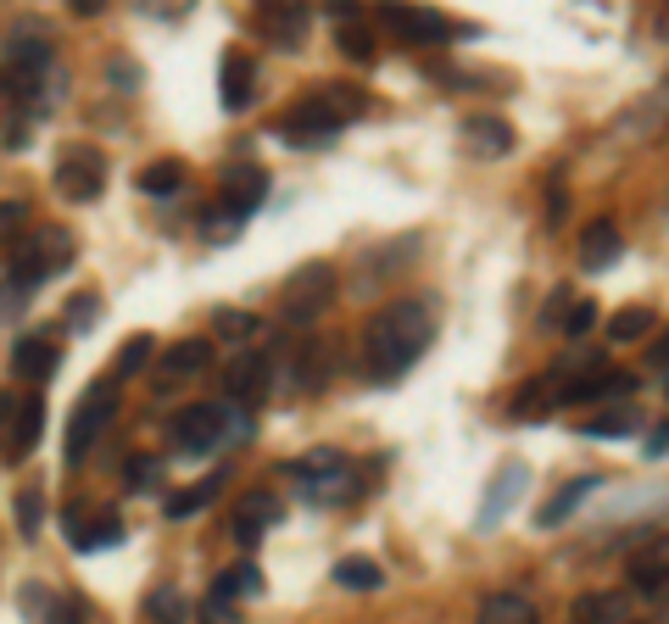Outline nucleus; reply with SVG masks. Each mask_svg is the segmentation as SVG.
Segmentation results:
<instances>
[{"label": "nucleus", "instance_id": "nucleus-41", "mask_svg": "<svg viewBox=\"0 0 669 624\" xmlns=\"http://www.w3.org/2000/svg\"><path fill=\"white\" fill-rule=\"evenodd\" d=\"M334 46H341L352 62H375V34L363 29V23H352V29H341L334 34Z\"/></svg>", "mask_w": 669, "mask_h": 624}, {"label": "nucleus", "instance_id": "nucleus-50", "mask_svg": "<svg viewBox=\"0 0 669 624\" xmlns=\"http://www.w3.org/2000/svg\"><path fill=\"white\" fill-rule=\"evenodd\" d=\"M18 307H29V290L7 285V290H0V324H7V318H18Z\"/></svg>", "mask_w": 669, "mask_h": 624}, {"label": "nucleus", "instance_id": "nucleus-37", "mask_svg": "<svg viewBox=\"0 0 669 624\" xmlns=\"http://www.w3.org/2000/svg\"><path fill=\"white\" fill-rule=\"evenodd\" d=\"M151 357H157V340H151V335H129L123 351H118V374H112V379H134V374H146Z\"/></svg>", "mask_w": 669, "mask_h": 624}, {"label": "nucleus", "instance_id": "nucleus-33", "mask_svg": "<svg viewBox=\"0 0 669 624\" xmlns=\"http://www.w3.org/2000/svg\"><path fill=\"white\" fill-rule=\"evenodd\" d=\"M334 585H347V591H380L386 585V568L375 557H341L334 563Z\"/></svg>", "mask_w": 669, "mask_h": 624}, {"label": "nucleus", "instance_id": "nucleus-22", "mask_svg": "<svg viewBox=\"0 0 669 624\" xmlns=\"http://www.w3.org/2000/svg\"><path fill=\"white\" fill-rule=\"evenodd\" d=\"M207 363H212V340H201V335H184V340H173V346L162 351V374H157V385H179V379L201 374Z\"/></svg>", "mask_w": 669, "mask_h": 624}, {"label": "nucleus", "instance_id": "nucleus-42", "mask_svg": "<svg viewBox=\"0 0 669 624\" xmlns=\"http://www.w3.org/2000/svg\"><path fill=\"white\" fill-rule=\"evenodd\" d=\"M40 524H46V502H40V491H23V496H18V529H23V535H40Z\"/></svg>", "mask_w": 669, "mask_h": 624}, {"label": "nucleus", "instance_id": "nucleus-38", "mask_svg": "<svg viewBox=\"0 0 669 624\" xmlns=\"http://www.w3.org/2000/svg\"><path fill=\"white\" fill-rule=\"evenodd\" d=\"M580 435H586V440H619V435H636V413H597V418H580Z\"/></svg>", "mask_w": 669, "mask_h": 624}, {"label": "nucleus", "instance_id": "nucleus-21", "mask_svg": "<svg viewBox=\"0 0 669 624\" xmlns=\"http://www.w3.org/2000/svg\"><path fill=\"white\" fill-rule=\"evenodd\" d=\"M251 85H257V62L246 51H229L218 68V107L223 112H246L251 107Z\"/></svg>", "mask_w": 669, "mask_h": 624}, {"label": "nucleus", "instance_id": "nucleus-14", "mask_svg": "<svg viewBox=\"0 0 669 624\" xmlns=\"http://www.w3.org/2000/svg\"><path fill=\"white\" fill-rule=\"evenodd\" d=\"M18 602H23L29 624H90V602L68 596V591H51L46 580H29Z\"/></svg>", "mask_w": 669, "mask_h": 624}, {"label": "nucleus", "instance_id": "nucleus-15", "mask_svg": "<svg viewBox=\"0 0 669 624\" xmlns=\"http://www.w3.org/2000/svg\"><path fill=\"white\" fill-rule=\"evenodd\" d=\"M530 485V463H519V457H508L497 474H491V485H486V502H480V513H475V524L480 529H497L502 524V513L513 507V496Z\"/></svg>", "mask_w": 669, "mask_h": 624}, {"label": "nucleus", "instance_id": "nucleus-45", "mask_svg": "<svg viewBox=\"0 0 669 624\" xmlns=\"http://www.w3.org/2000/svg\"><path fill=\"white\" fill-rule=\"evenodd\" d=\"M591 324H597V301H586V296H580V301L569 307V318H563V335H586Z\"/></svg>", "mask_w": 669, "mask_h": 624}, {"label": "nucleus", "instance_id": "nucleus-46", "mask_svg": "<svg viewBox=\"0 0 669 624\" xmlns=\"http://www.w3.org/2000/svg\"><path fill=\"white\" fill-rule=\"evenodd\" d=\"M323 379V346H301V385Z\"/></svg>", "mask_w": 669, "mask_h": 624}, {"label": "nucleus", "instance_id": "nucleus-31", "mask_svg": "<svg viewBox=\"0 0 669 624\" xmlns=\"http://www.w3.org/2000/svg\"><path fill=\"white\" fill-rule=\"evenodd\" d=\"M212 596L218 602H240V596H262V568L246 557V563H234V568H223L218 574V585H212Z\"/></svg>", "mask_w": 669, "mask_h": 624}, {"label": "nucleus", "instance_id": "nucleus-7", "mask_svg": "<svg viewBox=\"0 0 669 624\" xmlns=\"http://www.w3.org/2000/svg\"><path fill=\"white\" fill-rule=\"evenodd\" d=\"M273 135H279L290 151H323V146L341 140V123L329 118V107H323L318 96H301V101L273 123Z\"/></svg>", "mask_w": 669, "mask_h": 624}, {"label": "nucleus", "instance_id": "nucleus-17", "mask_svg": "<svg viewBox=\"0 0 669 624\" xmlns=\"http://www.w3.org/2000/svg\"><path fill=\"white\" fill-rule=\"evenodd\" d=\"M307 23H312V12L307 7H257V18H251V29L268 40V46H279V51H296L301 40H307Z\"/></svg>", "mask_w": 669, "mask_h": 624}, {"label": "nucleus", "instance_id": "nucleus-27", "mask_svg": "<svg viewBox=\"0 0 669 624\" xmlns=\"http://www.w3.org/2000/svg\"><path fill=\"white\" fill-rule=\"evenodd\" d=\"M134 185H140L146 196H162V201H168V196H179V190L190 185V168H184L179 157H157V162H146V168H140V179H134Z\"/></svg>", "mask_w": 669, "mask_h": 624}, {"label": "nucleus", "instance_id": "nucleus-47", "mask_svg": "<svg viewBox=\"0 0 669 624\" xmlns=\"http://www.w3.org/2000/svg\"><path fill=\"white\" fill-rule=\"evenodd\" d=\"M201 624H240V618H234V602L207 596V602H201Z\"/></svg>", "mask_w": 669, "mask_h": 624}, {"label": "nucleus", "instance_id": "nucleus-24", "mask_svg": "<svg viewBox=\"0 0 669 624\" xmlns=\"http://www.w3.org/2000/svg\"><path fill=\"white\" fill-rule=\"evenodd\" d=\"M57 346L46 340V335H23L18 346H12V374L18 379H29V385H46L51 374H57Z\"/></svg>", "mask_w": 669, "mask_h": 624}, {"label": "nucleus", "instance_id": "nucleus-43", "mask_svg": "<svg viewBox=\"0 0 669 624\" xmlns=\"http://www.w3.org/2000/svg\"><path fill=\"white\" fill-rule=\"evenodd\" d=\"M140 62H129V57H112L107 62V85H118V90H140Z\"/></svg>", "mask_w": 669, "mask_h": 624}, {"label": "nucleus", "instance_id": "nucleus-6", "mask_svg": "<svg viewBox=\"0 0 669 624\" xmlns=\"http://www.w3.org/2000/svg\"><path fill=\"white\" fill-rule=\"evenodd\" d=\"M223 435H229V407H218V402H190V407H179V413L168 418V446H173V457H201V452H212Z\"/></svg>", "mask_w": 669, "mask_h": 624}, {"label": "nucleus", "instance_id": "nucleus-29", "mask_svg": "<svg viewBox=\"0 0 669 624\" xmlns=\"http://www.w3.org/2000/svg\"><path fill=\"white\" fill-rule=\"evenodd\" d=\"M312 96H318V101L329 107V118L341 123V129H347V123H358V118L369 112V96H363L358 85H318Z\"/></svg>", "mask_w": 669, "mask_h": 624}, {"label": "nucleus", "instance_id": "nucleus-5", "mask_svg": "<svg viewBox=\"0 0 669 624\" xmlns=\"http://www.w3.org/2000/svg\"><path fill=\"white\" fill-rule=\"evenodd\" d=\"M290 479H296V491H301L307 502H334V496L347 502V491H358L347 452H334V446H312L307 457H296V463H290Z\"/></svg>", "mask_w": 669, "mask_h": 624}, {"label": "nucleus", "instance_id": "nucleus-23", "mask_svg": "<svg viewBox=\"0 0 669 624\" xmlns=\"http://www.w3.org/2000/svg\"><path fill=\"white\" fill-rule=\"evenodd\" d=\"M619 251H625V235H619V224L597 218V224H586V229H580V268H586V274H602V268H608Z\"/></svg>", "mask_w": 669, "mask_h": 624}, {"label": "nucleus", "instance_id": "nucleus-12", "mask_svg": "<svg viewBox=\"0 0 669 624\" xmlns=\"http://www.w3.org/2000/svg\"><path fill=\"white\" fill-rule=\"evenodd\" d=\"M218 185H223V190H218V207L246 224V218L268 201V185H273V179H268V168H257V162H229V168L218 174Z\"/></svg>", "mask_w": 669, "mask_h": 624}, {"label": "nucleus", "instance_id": "nucleus-1", "mask_svg": "<svg viewBox=\"0 0 669 624\" xmlns=\"http://www.w3.org/2000/svg\"><path fill=\"white\" fill-rule=\"evenodd\" d=\"M436 340V313H430V301H419V296H402V301H391V307H380V318L369 324V374L375 379H402L419 357H425V346Z\"/></svg>", "mask_w": 669, "mask_h": 624}, {"label": "nucleus", "instance_id": "nucleus-3", "mask_svg": "<svg viewBox=\"0 0 669 624\" xmlns=\"http://www.w3.org/2000/svg\"><path fill=\"white\" fill-rule=\"evenodd\" d=\"M112 413H118V379H90L84 396H79V407H73V418H68V440H62V463L68 468H79L90 457V446L101 440V429L112 424Z\"/></svg>", "mask_w": 669, "mask_h": 624}, {"label": "nucleus", "instance_id": "nucleus-2", "mask_svg": "<svg viewBox=\"0 0 669 624\" xmlns=\"http://www.w3.org/2000/svg\"><path fill=\"white\" fill-rule=\"evenodd\" d=\"M334 290H341V279H334L329 263H301V268L284 279V290H279V318H284L290 329H312V324L334 307Z\"/></svg>", "mask_w": 669, "mask_h": 624}, {"label": "nucleus", "instance_id": "nucleus-8", "mask_svg": "<svg viewBox=\"0 0 669 624\" xmlns=\"http://www.w3.org/2000/svg\"><path fill=\"white\" fill-rule=\"evenodd\" d=\"M46 429L40 396H0V457H29Z\"/></svg>", "mask_w": 669, "mask_h": 624}, {"label": "nucleus", "instance_id": "nucleus-20", "mask_svg": "<svg viewBox=\"0 0 669 624\" xmlns=\"http://www.w3.org/2000/svg\"><path fill=\"white\" fill-rule=\"evenodd\" d=\"M669 585V535H652L630 557V596H658Z\"/></svg>", "mask_w": 669, "mask_h": 624}, {"label": "nucleus", "instance_id": "nucleus-16", "mask_svg": "<svg viewBox=\"0 0 669 624\" xmlns=\"http://www.w3.org/2000/svg\"><path fill=\"white\" fill-rule=\"evenodd\" d=\"M268 385H273V363L262 357V351H240V357H229V368H223V390H229V402H262L268 396Z\"/></svg>", "mask_w": 669, "mask_h": 624}, {"label": "nucleus", "instance_id": "nucleus-48", "mask_svg": "<svg viewBox=\"0 0 669 624\" xmlns=\"http://www.w3.org/2000/svg\"><path fill=\"white\" fill-rule=\"evenodd\" d=\"M23 218H29L23 201H0V240H7L12 229H23Z\"/></svg>", "mask_w": 669, "mask_h": 624}, {"label": "nucleus", "instance_id": "nucleus-25", "mask_svg": "<svg viewBox=\"0 0 669 624\" xmlns=\"http://www.w3.org/2000/svg\"><path fill=\"white\" fill-rule=\"evenodd\" d=\"M575 624H630V591H586L575 602Z\"/></svg>", "mask_w": 669, "mask_h": 624}, {"label": "nucleus", "instance_id": "nucleus-26", "mask_svg": "<svg viewBox=\"0 0 669 624\" xmlns=\"http://www.w3.org/2000/svg\"><path fill=\"white\" fill-rule=\"evenodd\" d=\"M536 618L541 613H536V602L525 591H491L480 602V624H536Z\"/></svg>", "mask_w": 669, "mask_h": 624}, {"label": "nucleus", "instance_id": "nucleus-4", "mask_svg": "<svg viewBox=\"0 0 669 624\" xmlns=\"http://www.w3.org/2000/svg\"><path fill=\"white\" fill-rule=\"evenodd\" d=\"M73 235L68 229H57V224H46V229H34L29 240H23V257L12 263V279L7 285H18V290H40L46 279H57V274H68V263H73Z\"/></svg>", "mask_w": 669, "mask_h": 624}, {"label": "nucleus", "instance_id": "nucleus-11", "mask_svg": "<svg viewBox=\"0 0 669 624\" xmlns=\"http://www.w3.org/2000/svg\"><path fill=\"white\" fill-rule=\"evenodd\" d=\"M380 23H386L391 34H402L408 46H441V40H463V34H469V29L447 23V18L430 12V7H380Z\"/></svg>", "mask_w": 669, "mask_h": 624}, {"label": "nucleus", "instance_id": "nucleus-49", "mask_svg": "<svg viewBox=\"0 0 669 624\" xmlns=\"http://www.w3.org/2000/svg\"><path fill=\"white\" fill-rule=\"evenodd\" d=\"M647 368H669V324L647 340Z\"/></svg>", "mask_w": 669, "mask_h": 624}, {"label": "nucleus", "instance_id": "nucleus-32", "mask_svg": "<svg viewBox=\"0 0 669 624\" xmlns=\"http://www.w3.org/2000/svg\"><path fill=\"white\" fill-rule=\"evenodd\" d=\"M218 491H223V474H207L201 485H184V491H173V496L162 502V513H168V518H190V513H201V507H207Z\"/></svg>", "mask_w": 669, "mask_h": 624}, {"label": "nucleus", "instance_id": "nucleus-34", "mask_svg": "<svg viewBox=\"0 0 669 624\" xmlns=\"http://www.w3.org/2000/svg\"><path fill=\"white\" fill-rule=\"evenodd\" d=\"M123 485H129V496H157L162 491V463L151 452H134L123 463Z\"/></svg>", "mask_w": 669, "mask_h": 624}, {"label": "nucleus", "instance_id": "nucleus-13", "mask_svg": "<svg viewBox=\"0 0 669 624\" xmlns=\"http://www.w3.org/2000/svg\"><path fill=\"white\" fill-rule=\"evenodd\" d=\"M62 535L73 541V552H107V546H118L123 541V518L112 513V507H68L62 513Z\"/></svg>", "mask_w": 669, "mask_h": 624}, {"label": "nucleus", "instance_id": "nucleus-19", "mask_svg": "<svg viewBox=\"0 0 669 624\" xmlns=\"http://www.w3.org/2000/svg\"><path fill=\"white\" fill-rule=\"evenodd\" d=\"M279 513H284V507H279V496H273V491H251V496H240V507H234V524H229V529H234V541L251 552V546H257V535L279 524Z\"/></svg>", "mask_w": 669, "mask_h": 624}, {"label": "nucleus", "instance_id": "nucleus-9", "mask_svg": "<svg viewBox=\"0 0 669 624\" xmlns=\"http://www.w3.org/2000/svg\"><path fill=\"white\" fill-rule=\"evenodd\" d=\"M51 62H57V51H51V34L40 23H23V29L7 34V79L12 85L34 90V79L51 73Z\"/></svg>", "mask_w": 669, "mask_h": 624}, {"label": "nucleus", "instance_id": "nucleus-39", "mask_svg": "<svg viewBox=\"0 0 669 624\" xmlns=\"http://www.w3.org/2000/svg\"><path fill=\"white\" fill-rule=\"evenodd\" d=\"M196 229H201V240H212V246H223V240H234L246 224L234 218V212H223V207H212V212H201L196 218Z\"/></svg>", "mask_w": 669, "mask_h": 624}, {"label": "nucleus", "instance_id": "nucleus-28", "mask_svg": "<svg viewBox=\"0 0 669 624\" xmlns=\"http://www.w3.org/2000/svg\"><path fill=\"white\" fill-rule=\"evenodd\" d=\"M597 485H602L597 474H580V479H569V485H563V491H558V496H552L541 513H536V524H541V529H558V524H563V518H569V513H575V507H580V502H586Z\"/></svg>", "mask_w": 669, "mask_h": 624}, {"label": "nucleus", "instance_id": "nucleus-51", "mask_svg": "<svg viewBox=\"0 0 669 624\" xmlns=\"http://www.w3.org/2000/svg\"><path fill=\"white\" fill-rule=\"evenodd\" d=\"M663 452H669V418H663V424L647 435V457H663Z\"/></svg>", "mask_w": 669, "mask_h": 624}, {"label": "nucleus", "instance_id": "nucleus-10", "mask_svg": "<svg viewBox=\"0 0 669 624\" xmlns=\"http://www.w3.org/2000/svg\"><path fill=\"white\" fill-rule=\"evenodd\" d=\"M101 185H107V157H101L96 146H68V151L57 157V190H62L68 201H96Z\"/></svg>", "mask_w": 669, "mask_h": 624}, {"label": "nucleus", "instance_id": "nucleus-44", "mask_svg": "<svg viewBox=\"0 0 669 624\" xmlns=\"http://www.w3.org/2000/svg\"><path fill=\"white\" fill-rule=\"evenodd\" d=\"M569 307H575V296H569V290H552L547 307H541V329H558V324L569 318Z\"/></svg>", "mask_w": 669, "mask_h": 624}, {"label": "nucleus", "instance_id": "nucleus-18", "mask_svg": "<svg viewBox=\"0 0 669 624\" xmlns=\"http://www.w3.org/2000/svg\"><path fill=\"white\" fill-rule=\"evenodd\" d=\"M463 146H469V157L497 162V157H508V151L519 146V135H513L508 118H497V112H475V118H463Z\"/></svg>", "mask_w": 669, "mask_h": 624}, {"label": "nucleus", "instance_id": "nucleus-35", "mask_svg": "<svg viewBox=\"0 0 669 624\" xmlns=\"http://www.w3.org/2000/svg\"><path fill=\"white\" fill-rule=\"evenodd\" d=\"M146 618H151V624H184V618H190V602H184L173 585H157V591H146Z\"/></svg>", "mask_w": 669, "mask_h": 624}, {"label": "nucleus", "instance_id": "nucleus-30", "mask_svg": "<svg viewBox=\"0 0 669 624\" xmlns=\"http://www.w3.org/2000/svg\"><path fill=\"white\" fill-rule=\"evenodd\" d=\"M652 307H641V301H630V307H619L613 318H608V340L613 346H630V340H652Z\"/></svg>", "mask_w": 669, "mask_h": 624}, {"label": "nucleus", "instance_id": "nucleus-40", "mask_svg": "<svg viewBox=\"0 0 669 624\" xmlns=\"http://www.w3.org/2000/svg\"><path fill=\"white\" fill-rule=\"evenodd\" d=\"M212 329H218L223 340H251V335H257V318H251V313H234V307H218V313H212Z\"/></svg>", "mask_w": 669, "mask_h": 624}, {"label": "nucleus", "instance_id": "nucleus-36", "mask_svg": "<svg viewBox=\"0 0 669 624\" xmlns=\"http://www.w3.org/2000/svg\"><path fill=\"white\" fill-rule=\"evenodd\" d=\"M62 324H68L73 335H90V329L101 324V296H96V290H79V296H68V307H62Z\"/></svg>", "mask_w": 669, "mask_h": 624}]
</instances>
